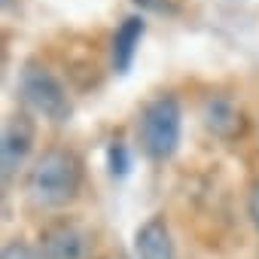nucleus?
I'll use <instances>...</instances> for the list:
<instances>
[{
	"instance_id": "obj_1",
	"label": "nucleus",
	"mask_w": 259,
	"mask_h": 259,
	"mask_svg": "<svg viewBox=\"0 0 259 259\" xmlns=\"http://www.w3.org/2000/svg\"><path fill=\"white\" fill-rule=\"evenodd\" d=\"M82 186V162L76 153L70 150H46L34 168L28 171V183H25V192H28V201L34 207H43V210H52V207H64L67 201L76 198Z\"/></svg>"
},
{
	"instance_id": "obj_2",
	"label": "nucleus",
	"mask_w": 259,
	"mask_h": 259,
	"mask_svg": "<svg viewBox=\"0 0 259 259\" xmlns=\"http://www.w3.org/2000/svg\"><path fill=\"white\" fill-rule=\"evenodd\" d=\"M180 128H183V110L174 95L153 98L138 119V135L141 147L153 162H165L177 153L180 144Z\"/></svg>"
},
{
	"instance_id": "obj_3",
	"label": "nucleus",
	"mask_w": 259,
	"mask_h": 259,
	"mask_svg": "<svg viewBox=\"0 0 259 259\" xmlns=\"http://www.w3.org/2000/svg\"><path fill=\"white\" fill-rule=\"evenodd\" d=\"M19 95H22V101H25L37 116H43V119H49V122H55V125L67 122L70 113H73L70 98H67L61 79H58L49 67H43V64H37V61H28V64H25V70H22V76H19Z\"/></svg>"
},
{
	"instance_id": "obj_4",
	"label": "nucleus",
	"mask_w": 259,
	"mask_h": 259,
	"mask_svg": "<svg viewBox=\"0 0 259 259\" xmlns=\"http://www.w3.org/2000/svg\"><path fill=\"white\" fill-rule=\"evenodd\" d=\"M92 235L70 220H58L40 235V259H89Z\"/></svg>"
},
{
	"instance_id": "obj_5",
	"label": "nucleus",
	"mask_w": 259,
	"mask_h": 259,
	"mask_svg": "<svg viewBox=\"0 0 259 259\" xmlns=\"http://www.w3.org/2000/svg\"><path fill=\"white\" fill-rule=\"evenodd\" d=\"M201 125L207 128V135H213L220 141H232L241 135L244 116L229 95H207L201 104Z\"/></svg>"
},
{
	"instance_id": "obj_6",
	"label": "nucleus",
	"mask_w": 259,
	"mask_h": 259,
	"mask_svg": "<svg viewBox=\"0 0 259 259\" xmlns=\"http://www.w3.org/2000/svg\"><path fill=\"white\" fill-rule=\"evenodd\" d=\"M34 144V125L28 122V116H13L4 128V183L13 180V174L25 165L28 153Z\"/></svg>"
},
{
	"instance_id": "obj_7",
	"label": "nucleus",
	"mask_w": 259,
	"mask_h": 259,
	"mask_svg": "<svg viewBox=\"0 0 259 259\" xmlns=\"http://www.w3.org/2000/svg\"><path fill=\"white\" fill-rule=\"evenodd\" d=\"M135 250H138L141 259H174V241H171L168 223H165L162 217L147 220V223L138 229Z\"/></svg>"
},
{
	"instance_id": "obj_8",
	"label": "nucleus",
	"mask_w": 259,
	"mask_h": 259,
	"mask_svg": "<svg viewBox=\"0 0 259 259\" xmlns=\"http://www.w3.org/2000/svg\"><path fill=\"white\" fill-rule=\"evenodd\" d=\"M141 37H144V19H138V16H128L119 25V31L113 34V67L119 73H125L132 67L135 52L141 46Z\"/></svg>"
},
{
	"instance_id": "obj_9",
	"label": "nucleus",
	"mask_w": 259,
	"mask_h": 259,
	"mask_svg": "<svg viewBox=\"0 0 259 259\" xmlns=\"http://www.w3.org/2000/svg\"><path fill=\"white\" fill-rule=\"evenodd\" d=\"M4 259H37V253L28 244H22V241H10L4 247Z\"/></svg>"
},
{
	"instance_id": "obj_10",
	"label": "nucleus",
	"mask_w": 259,
	"mask_h": 259,
	"mask_svg": "<svg viewBox=\"0 0 259 259\" xmlns=\"http://www.w3.org/2000/svg\"><path fill=\"white\" fill-rule=\"evenodd\" d=\"M247 210H250V220L256 223V229H259V183L250 189V201H247Z\"/></svg>"
},
{
	"instance_id": "obj_11",
	"label": "nucleus",
	"mask_w": 259,
	"mask_h": 259,
	"mask_svg": "<svg viewBox=\"0 0 259 259\" xmlns=\"http://www.w3.org/2000/svg\"><path fill=\"white\" fill-rule=\"evenodd\" d=\"M110 156H113V174H116V147L110 150ZM125 165H128V162H125V150L119 147V174H125Z\"/></svg>"
}]
</instances>
